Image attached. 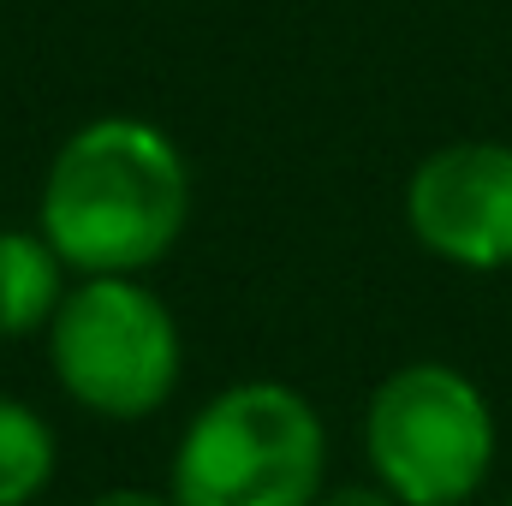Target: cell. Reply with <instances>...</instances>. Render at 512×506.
Masks as SVG:
<instances>
[{"mask_svg":"<svg viewBox=\"0 0 512 506\" xmlns=\"http://www.w3.org/2000/svg\"><path fill=\"white\" fill-rule=\"evenodd\" d=\"M185 221L191 167L149 120H90L48 161L36 227L78 274H143L179 245Z\"/></svg>","mask_w":512,"mask_h":506,"instance_id":"obj_1","label":"cell"},{"mask_svg":"<svg viewBox=\"0 0 512 506\" xmlns=\"http://www.w3.org/2000/svg\"><path fill=\"white\" fill-rule=\"evenodd\" d=\"M328 489V429L286 381L221 387L173 453L179 506H316Z\"/></svg>","mask_w":512,"mask_h":506,"instance_id":"obj_2","label":"cell"},{"mask_svg":"<svg viewBox=\"0 0 512 506\" xmlns=\"http://www.w3.org/2000/svg\"><path fill=\"white\" fill-rule=\"evenodd\" d=\"M501 453L495 405L453 364L417 358L399 364L370 393L364 459L393 501L405 506H465L483 495Z\"/></svg>","mask_w":512,"mask_h":506,"instance_id":"obj_3","label":"cell"},{"mask_svg":"<svg viewBox=\"0 0 512 506\" xmlns=\"http://www.w3.org/2000/svg\"><path fill=\"white\" fill-rule=\"evenodd\" d=\"M48 358L84 411L137 423L173 399L185 340L173 310L137 274H84L78 286H66L48 322Z\"/></svg>","mask_w":512,"mask_h":506,"instance_id":"obj_4","label":"cell"},{"mask_svg":"<svg viewBox=\"0 0 512 506\" xmlns=\"http://www.w3.org/2000/svg\"><path fill=\"white\" fill-rule=\"evenodd\" d=\"M405 227L453 268H512V143L465 137L429 149L405 179Z\"/></svg>","mask_w":512,"mask_h":506,"instance_id":"obj_5","label":"cell"},{"mask_svg":"<svg viewBox=\"0 0 512 506\" xmlns=\"http://www.w3.org/2000/svg\"><path fill=\"white\" fill-rule=\"evenodd\" d=\"M66 298V262L60 251L24 227H6L0 233V340H30L36 328L54 322Z\"/></svg>","mask_w":512,"mask_h":506,"instance_id":"obj_6","label":"cell"},{"mask_svg":"<svg viewBox=\"0 0 512 506\" xmlns=\"http://www.w3.org/2000/svg\"><path fill=\"white\" fill-rule=\"evenodd\" d=\"M54 465H60V447L42 411L0 393V506H30L54 483Z\"/></svg>","mask_w":512,"mask_h":506,"instance_id":"obj_7","label":"cell"},{"mask_svg":"<svg viewBox=\"0 0 512 506\" xmlns=\"http://www.w3.org/2000/svg\"><path fill=\"white\" fill-rule=\"evenodd\" d=\"M316 506H405V501H393L382 483H340V489H322Z\"/></svg>","mask_w":512,"mask_h":506,"instance_id":"obj_8","label":"cell"},{"mask_svg":"<svg viewBox=\"0 0 512 506\" xmlns=\"http://www.w3.org/2000/svg\"><path fill=\"white\" fill-rule=\"evenodd\" d=\"M90 506H179L173 495H149V489H108V495H96Z\"/></svg>","mask_w":512,"mask_h":506,"instance_id":"obj_9","label":"cell"},{"mask_svg":"<svg viewBox=\"0 0 512 506\" xmlns=\"http://www.w3.org/2000/svg\"><path fill=\"white\" fill-rule=\"evenodd\" d=\"M507 506H512V501H507Z\"/></svg>","mask_w":512,"mask_h":506,"instance_id":"obj_10","label":"cell"}]
</instances>
